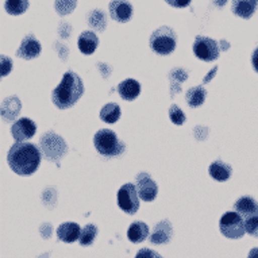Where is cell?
<instances>
[{
    "instance_id": "6da1fadb",
    "label": "cell",
    "mask_w": 258,
    "mask_h": 258,
    "mask_svg": "<svg viewBox=\"0 0 258 258\" xmlns=\"http://www.w3.org/2000/svg\"><path fill=\"white\" fill-rule=\"evenodd\" d=\"M10 168L19 176H30L38 169L41 164V152L34 144L17 142L7 154Z\"/></svg>"
},
{
    "instance_id": "7a4b0ae2",
    "label": "cell",
    "mask_w": 258,
    "mask_h": 258,
    "mask_svg": "<svg viewBox=\"0 0 258 258\" xmlns=\"http://www.w3.org/2000/svg\"><path fill=\"white\" fill-rule=\"evenodd\" d=\"M84 93L83 81L75 72H67L58 87L51 92V100L59 110L71 108L79 102Z\"/></svg>"
},
{
    "instance_id": "3957f363",
    "label": "cell",
    "mask_w": 258,
    "mask_h": 258,
    "mask_svg": "<svg viewBox=\"0 0 258 258\" xmlns=\"http://www.w3.org/2000/svg\"><path fill=\"white\" fill-rule=\"evenodd\" d=\"M93 145L102 156L106 157H115L120 156L124 150L126 146L123 142L119 141L114 132H111L108 128H103L99 130L95 137H93Z\"/></svg>"
},
{
    "instance_id": "277c9868",
    "label": "cell",
    "mask_w": 258,
    "mask_h": 258,
    "mask_svg": "<svg viewBox=\"0 0 258 258\" xmlns=\"http://www.w3.org/2000/svg\"><path fill=\"white\" fill-rule=\"evenodd\" d=\"M176 33L168 26H161L153 31L150 37V47L160 55H168L176 49Z\"/></svg>"
},
{
    "instance_id": "5b68a950",
    "label": "cell",
    "mask_w": 258,
    "mask_h": 258,
    "mask_svg": "<svg viewBox=\"0 0 258 258\" xmlns=\"http://www.w3.org/2000/svg\"><path fill=\"white\" fill-rule=\"evenodd\" d=\"M41 150L46 160L58 161L68 153V145L55 133L49 132L41 138Z\"/></svg>"
},
{
    "instance_id": "8992f818",
    "label": "cell",
    "mask_w": 258,
    "mask_h": 258,
    "mask_svg": "<svg viewBox=\"0 0 258 258\" xmlns=\"http://www.w3.org/2000/svg\"><path fill=\"white\" fill-rule=\"evenodd\" d=\"M219 227L224 237L230 238V239H239L241 237H243L246 231L245 222L237 211L226 212L220 219Z\"/></svg>"
},
{
    "instance_id": "52a82bcc",
    "label": "cell",
    "mask_w": 258,
    "mask_h": 258,
    "mask_svg": "<svg viewBox=\"0 0 258 258\" xmlns=\"http://www.w3.org/2000/svg\"><path fill=\"white\" fill-rule=\"evenodd\" d=\"M138 190L133 184H124L118 192V206L128 215H134L140 208Z\"/></svg>"
},
{
    "instance_id": "ba28073f",
    "label": "cell",
    "mask_w": 258,
    "mask_h": 258,
    "mask_svg": "<svg viewBox=\"0 0 258 258\" xmlns=\"http://www.w3.org/2000/svg\"><path fill=\"white\" fill-rule=\"evenodd\" d=\"M194 53L203 61H215L219 57V45L208 37L198 35L194 43Z\"/></svg>"
},
{
    "instance_id": "9c48e42d",
    "label": "cell",
    "mask_w": 258,
    "mask_h": 258,
    "mask_svg": "<svg viewBox=\"0 0 258 258\" xmlns=\"http://www.w3.org/2000/svg\"><path fill=\"white\" fill-rule=\"evenodd\" d=\"M137 190L138 195L144 202H153L157 198V184L153 181V178L148 173H138L137 174Z\"/></svg>"
},
{
    "instance_id": "30bf717a",
    "label": "cell",
    "mask_w": 258,
    "mask_h": 258,
    "mask_svg": "<svg viewBox=\"0 0 258 258\" xmlns=\"http://www.w3.org/2000/svg\"><path fill=\"white\" fill-rule=\"evenodd\" d=\"M35 133H37V126L29 118L19 119L11 127V134H13L14 140L17 142H23V141L33 138L35 136Z\"/></svg>"
},
{
    "instance_id": "8fae6325",
    "label": "cell",
    "mask_w": 258,
    "mask_h": 258,
    "mask_svg": "<svg viewBox=\"0 0 258 258\" xmlns=\"http://www.w3.org/2000/svg\"><path fill=\"white\" fill-rule=\"evenodd\" d=\"M41 50H42V47H41V43H39L38 39L35 38L33 34H29L23 38L17 54L18 57H21L23 59H33L37 58L41 54Z\"/></svg>"
},
{
    "instance_id": "7c38bea8",
    "label": "cell",
    "mask_w": 258,
    "mask_h": 258,
    "mask_svg": "<svg viewBox=\"0 0 258 258\" xmlns=\"http://www.w3.org/2000/svg\"><path fill=\"white\" fill-rule=\"evenodd\" d=\"M108 9L111 18L120 23H126L133 17V6L127 0H112Z\"/></svg>"
},
{
    "instance_id": "4fadbf2b",
    "label": "cell",
    "mask_w": 258,
    "mask_h": 258,
    "mask_svg": "<svg viewBox=\"0 0 258 258\" xmlns=\"http://www.w3.org/2000/svg\"><path fill=\"white\" fill-rule=\"evenodd\" d=\"M258 7V0H233L231 10L237 17L250 19Z\"/></svg>"
},
{
    "instance_id": "5bb4252c",
    "label": "cell",
    "mask_w": 258,
    "mask_h": 258,
    "mask_svg": "<svg viewBox=\"0 0 258 258\" xmlns=\"http://www.w3.org/2000/svg\"><path fill=\"white\" fill-rule=\"evenodd\" d=\"M173 230H172V224L168 220H162L160 223L156 224V227L153 230L150 242L154 245H162V243H168L172 238Z\"/></svg>"
},
{
    "instance_id": "9a60e30c",
    "label": "cell",
    "mask_w": 258,
    "mask_h": 258,
    "mask_svg": "<svg viewBox=\"0 0 258 258\" xmlns=\"http://www.w3.org/2000/svg\"><path fill=\"white\" fill-rule=\"evenodd\" d=\"M118 92L123 100L132 102L140 96L141 84L134 79H127L118 85Z\"/></svg>"
},
{
    "instance_id": "2e32d148",
    "label": "cell",
    "mask_w": 258,
    "mask_h": 258,
    "mask_svg": "<svg viewBox=\"0 0 258 258\" xmlns=\"http://www.w3.org/2000/svg\"><path fill=\"white\" fill-rule=\"evenodd\" d=\"M57 235L58 239L67 243H72V242L80 239L81 229L80 226L73 222H68V223H62L57 229Z\"/></svg>"
},
{
    "instance_id": "e0dca14e",
    "label": "cell",
    "mask_w": 258,
    "mask_h": 258,
    "mask_svg": "<svg viewBox=\"0 0 258 258\" xmlns=\"http://www.w3.org/2000/svg\"><path fill=\"white\" fill-rule=\"evenodd\" d=\"M235 211L243 218H250V216L258 215V202L250 198V196H243L241 199H238L234 204Z\"/></svg>"
},
{
    "instance_id": "ac0fdd59",
    "label": "cell",
    "mask_w": 258,
    "mask_h": 258,
    "mask_svg": "<svg viewBox=\"0 0 258 258\" xmlns=\"http://www.w3.org/2000/svg\"><path fill=\"white\" fill-rule=\"evenodd\" d=\"M77 45H79V49L83 54H92L93 51L96 50V47L99 46L98 35L93 31H83L79 37Z\"/></svg>"
},
{
    "instance_id": "d6986e66",
    "label": "cell",
    "mask_w": 258,
    "mask_h": 258,
    "mask_svg": "<svg viewBox=\"0 0 258 258\" xmlns=\"http://www.w3.org/2000/svg\"><path fill=\"white\" fill-rule=\"evenodd\" d=\"M22 110V103L17 96L6 99L2 104V116L5 120H14Z\"/></svg>"
},
{
    "instance_id": "ffe728a7",
    "label": "cell",
    "mask_w": 258,
    "mask_h": 258,
    "mask_svg": "<svg viewBox=\"0 0 258 258\" xmlns=\"http://www.w3.org/2000/svg\"><path fill=\"white\" fill-rule=\"evenodd\" d=\"M127 237L133 243H141L149 237V227L148 224L144 222H134L132 226L128 227L127 231Z\"/></svg>"
},
{
    "instance_id": "44dd1931",
    "label": "cell",
    "mask_w": 258,
    "mask_h": 258,
    "mask_svg": "<svg viewBox=\"0 0 258 258\" xmlns=\"http://www.w3.org/2000/svg\"><path fill=\"white\" fill-rule=\"evenodd\" d=\"M210 176L218 181H226L231 176V166L222 161H215L210 166Z\"/></svg>"
},
{
    "instance_id": "7402d4cb",
    "label": "cell",
    "mask_w": 258,
    "mask_h": 258,
    "mask_svg": "<svg viewBox=\"0 0 258 258\" xmlns=\"http://www.w3.org/2000/svg\"><path fill=\"white\" fill-rule=\"evenodd\" d=\"M206 96H207V91H206L202 85H199V87H194V88L188 89L185 99L186 103H188L190 107H199L204 103Z\"/></svg>"
},
{
    "instance_id": "603a6c76",
    "label": "cell",
    "mask_w": 258,
    "mask_h": 258,
    "mask_svg": "<svg viewBox=\"0 0 258 258\" xmlns=\"http://www.w3.org/2000/svg\"><path fill=\"white\" fill-rule=\"evenodd\" d=\"M120 107L115 103H108L106 106L103 107L102 111H100V118H102L103 122L106 123H115L118 122L119 118H120Z\"/></svg>"
},
{
    "instance_id": "cb8c5ba5",
    "label": "cell",
    "mask_w": 258,
    "mask_h": 258,
    "mask_svg": "<svg viewBox=\"0 0 258 258\" xmlns=\"http://www.w3.org/2000/svg\"><path fill=\"white\" fill-rule=\"evenodd\" d=\"M88 25L92 29L98 30V31H103L107 26L106 14L103 13L102 10H93L88 15Z\"/></svg>"
},
{
    "instance_id": "d4e9b609",
    "label": "cell",
    "mask_w": 258,
    "mask_h": 258,
    "mask_svg": "<svg viewBox=\"0 0 258 258\" xmlns=\"http://www.w3.org/2000/svg\"><path fill=\"white\" fill-rule=\"evenodd\" d=\"M29 9V0H7L5 3L6 13L10 15H22Z\"/></svg>"
},
{
    "instance_id": "484cf974",
    "label": "cell",
    "mask_w": 258,
    "mask_h": 258,
    "mask_svg": "<svg viewBox=\"0 0 258 258\" xmlns=\"http://www.w3.org/2000/svg\"><path fill=\"white\" fill-rule=\"evenodd\" d=\"M98 235V227L95 224H87L84 230H81L80 235V245L81 246H89L95 241V238Z\"/></svg>"
},
{
    "instance_id": "4316f807",
    "label": "cell",
    "mask_w": 258,
    "mask_h": 258,
    "mask_svg": "<svg viewBox=\"0 0 258 258\" xmlns=\"http://www.w3.org/2000/svg\"><path fill=\"white\" fill-rule=\"evenodd\" d=\"M77 6V0H55L54 9L58 15L65 17L75 11Z\"/></svg>"
},
{
    "instance_id": "83f0119b",
    "label": "cell",
    "mask_w": 258,
    "mask_h": 258,
    "mask_svg": "<svg viewBox=\"0 0 258 258\" xmlns=\"http://www.w3.org/2000/svg\"><path fill=\"white\" fill-rule=\"evenodd\" d=\"M169 118L170 120H172L174 124H177V126H181L182 123L185 122V114H184L176 104H172V106H170Z\"/></svg>"
},
{
    "instance_id": "f1b7e54d",
    "label": "cell",
    "mask_w": 258,
    "mask_h": 258,
    "mask_svg": "<svg viewBox=\"0 0 258 258\" xmlns=\"http://www.w3.org/2000/svg\"><path fill=\"white\" fill-rule=\"evenodd\" d=\"M246 233H249L253 237H258V215L250 216L245 222Z\"/></svg>"
},
{
    "instance_id": "f546056e",
    "label": "cell",
    "mask_w": 258,
    "mask_h": 258,
    "mask_svg": "<svg viewBox=\"0 0 258 258\" xmlns=\"http://www.w3.org/2000/svg\"><path fill=\"white\" fill-rule=\"evenodd\" d=\"M13 71V59L6 55H2V76H7Z\"/></svg>"
},
{
    "instance_id": "4dcf8cb0",
    "label": "cell",
    "mask_w": 258,
    "mask_h": 258,
    "mask_svg": "<svg viewBox=\"0 0 258 258\" xmlns=\"http://www.w3.org/2000/svg\"><path fill=\"white\" fill-rule=\"evenodd\" d=\"M186 77H188V75H186V72L184 69H174V71L170 72V79H174V80H176V84L186 80Z\"/></svg>"
},
{
    "instance_id": "1f68e13d",
    "label": "cell",
    "mask_w": 258,
    "mask_h": 258,
    "mask_svg": "<svg viewBox=\"0 0 258 258\" xmlns=\"http://www.w3.org/2000/svg\"><path fill=\"white\" fill-rule=\"evenodd\" d=\"M136 258H162L160 254L150 249H141Z\"/></svg>"
},
{
    "instance_id": "d6a6232c",
    "label": "cell",
    "mask_w": 258,
    "mask_h": 258,
    "mask_svg": "<svg viewBox=\"0 0 258 258\" xmlns=\"http://www.w3.org/2000/svg\"><path fill=\"white\" fill-rule=\"evenodd\" d=\"M168 5H170L172 7H176V9H184V7H188L190 5L192 0H165Z\"/></svg>"
},
{
    "instance_id": "836d02e7",
    "label": "cell",
    "mask_w": 258,
    "mask_h": 258,
    "mask_svg": "<svg viewBox=\"0 0 258 258\" xmlns=\"http://www.w3.org/2000/svg\"><path fill=\"white\" fill-rule=\"evenodd\" d=\"M251 63H253L254 71L258 73V47L253 51V55H251Z\"/></svg>"
},
{
    "instance_id": "e575fe53",
    "label": "cell",
    "mask_w": 258,
    "mask_h": 258,
    "mask_svg": "<svg viewBox=\"0 0 258 258\" xmlns=\"http://www.w3.org/2000/svg\"><path fill=\"white\" fill-rule=\"evenodd\" d=\"M247 258H258V247H254V249L250 250L249 257Z\"/></svg>"
},
{
    "instance_id": "d590c367",
    "label": "cell",
    "mask_w": 258,
    "mask_h": 258,
    "mask_svg": "<svg viewBox=\"0 0 258 258\" xmlns=\"http://www.w3.org/2000/svg\"><path fill=\"white\" fill-rule=\"evenodd\" d=\"M226 3H227V0H214V5H216L218 7H223Z\"/></svg>"
},
{
    "instance_id": "8d00e7d4",
    "label": "cell",
    "mask_w": 258,
    "mask_h": 258,
    "mask_svg": "<svg viewBox=\"0 0 258 258\" xmlns=\"http://www.w3.org/2000/svg\"><path fill=\"white\" fill-rule=\"evenodd\" d=\"M220 45H222V49H229V43L226 42V41H220Z\"/></svg>"
}]
</instances>
